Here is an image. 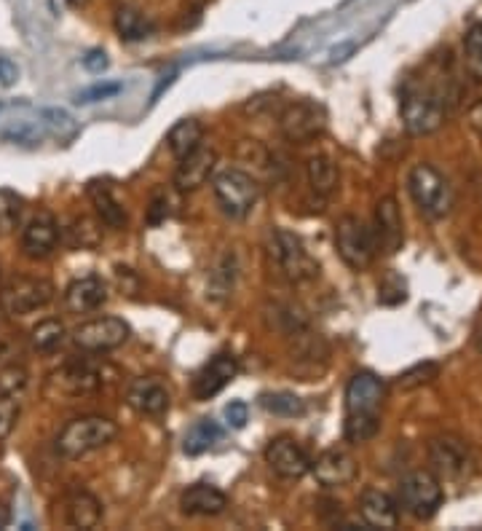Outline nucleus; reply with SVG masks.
Segmentation results:
<instances>
[{
	"instance_id": "obj_1",
	"label": "nucleus",
	"mask_w": 482,
	"mask_h": 531,
	"mask_svg": "<svg viewBox=\"0 0 482 531\" xmlns=\"http://www.w3.org/2000/svg\"><path fill=\"white\" fill-rule=\"evenodd\" d=\"M386 400V384L375 373L359 371L351 376L346 387V424L343 435L349 443L359 446L375 438L381 430V408Z\"/></svg>"
},
{
	"instance_id": "obj_2",
	"label": "nucleus",
	"mask_w": 482,
	"mask_h": 531,
	"mask_svg": "<svg viewBox=\"0 0 482 531\" xmlns=\"http://www.w3.org/2000/svg\"><path fill=\"white\" fill-rule=\"evenodd\" d=\"M448 116V78L445 84L418 81L405 89L402 97V121L410 135H429Z\"/></svg>"
},
{
	"instance_id": "obj_3",
	"label": "nucleus",
	"mask_w": 482,
	"mask_h": 531,
	"mask_svg": "<svg viewBox=\"0 0 482 531\" xmlns=\"http://www.w3.org/2000/svg\"><path fill=\"white\" fill-rule=\"evenodd\" d=\"M116 435V422H110L108 416H81V419H73L62 427V432L57 435V451L65 459H81V456L113 443Z\"/></svg>"
},
{
	"instance_id": "obj_4",
	"label": "nucleus",
	"mask_w": 482,
	"mask_h": 531,
	"mask_svg": "<svg viewBox=\"0 0 482 531\" xmlns=\"http://www.w3.org/2000/svg\"><path fill=\"white\" fill-rule=\"evenodd\" d=\"M268 261L274 263L282 277L290 282H308L319 274V263L308 255L306 245L298 234L287 228H271L266 239Z\"/></svg>"
},
{
	"instance_id": "obj_5",
	"label": "nucleus",
	"mask_w": 482,
	"mask_h": 531,
	"mask_svg": "<svg viewBox=\"0 0 482 531\" xmlns=\"http://www.w3.org/2000/svg\"><path fill=\"white\" fill-rule=\"evenodd\" d=\"M408 191L426 218L440 220L453 210V188H450L448 177L432 164H416L410 169Z\"/></svg>"
},
{
	"instance_id": "obj_6",
	"label": "nucleus",
	"mask_w": 482,
	"mask_h": 531,
	"mask_svg": "<svg viewBox=\"0 0 482 531\" xmlns=\"http://www.w3.org/2000/svg\"><path fill=\"white\" fill-rule=\"evenodd\" d=\"M426 454H429L432 472L440 481H466L474 472V464H477L472 446L464 438L450 435V432L429 440Z\"/></svg>"
},
{
	"instance_id": "obj_7",
	"label": "nucleus",
	"mask_w": 482,
	"mask_h": 531,
	"mask_svg": "<svg viewBox=\"0 0 482 531\" xmlns=\"http://www.w3.org/2000/svg\"><path fill=\"white\" fill-rule=\"evenodd\" d=\"M445 502V494H442V481L434 475V472L416 470L405 475L399 481L397 491V505L410 513L418 521H429L437 515V510Z\"/></svg>"
},
{
	"instance_id": "obj_8",
	"label": "nucleus",
	"mask_w": 482,
	"mask_h": 531,
	"mask_svg": "<svg viewBox=\"0 0 482 531\" xmlns=\"http://www.w3.org/2000/svg\"><path fill=\"white\" fill-rule=\"evenodd\" d=\"M215 196L220 202V210L228 215V218H247L255 204L260 199V186L258 180L241 169H223L220 175L215 177Z\"/></svg>"
},
{
	"instance_id": "obj_9",
	"label": "nucleus",
	"mask_w": 482,
	"mask_h": 531,
	"mask_svg": "<svg viewBox=\"0 0 482 531\" xmlns=\"http://www.w3.org/2000/svg\"><path fill=\"white\" fill-rule=\"evenodd\" d=\"M54 285L43 277H14L0 287V309L9 317H25L54 301Z\"/></svg>"
},
{
	"instance_id": "obj_10",
	"label": "nucleus",
	"mask_w": 482,
	"mask_h": 531,
	"mask_svg": "<svg viewBox=\"0 0 482 531\" xmlns=\"http://www.w3.org/2000/svg\"><path fill=\"white\" fill-rule=\"evenodd\" d=\"M335 247L338 255L343 258V263L354 271H365L375 258V239L373 228H367L365 223L354 215L338 220L335 226Z\"/></svg>"
},
{
	"instance_id": "obj_11",
	"label": "nucleus",
	"mask_w": 482,
	"mask_h": 531,
	"mask_svg": "<svg viewBox=\"0 0 482 531\" xmlns=\"http://www.w3.org/2000/svg\"><path fill=\"white\" fill-rule=\"evenodd\" d=\"M327 110L314 100H298L287 105L279 116V132L290 143H308L325 132Z\"/></svg>"
},
{
	"instance_id": "obj_12",
	"label": "nucleus",
	"mask_w": 482,
	"mask_h": 531,
	"mask_svg": "<svg viewBox=\"0 0 482 531\" xmlns=\"http://www.w3.org/2000/svg\"><path fill=\"white\" fill-rule=\"evenodd\" d=\"M129 338V325L118 317H97L73 330V344L81 352H110L126 344Z\"/></svg>"
},
{
	"instance_id": "obj_13",
	"label": "nucleus",
	"mask_w": 482,
	"mask_h": 531,
	"mask_svg": "<svg viewBox=\"0 0 482 531\" xmlns=\"http://www.w3.org/2000/svg\"><path fill=\"white\" fill-rule=\"evenodd\" d=\"M266 464L282 481H300L306 472H311V456L290 435H279L268 443Z\"/></svg>"
},
{
	"instance_id": "obj_14",
	"label": "nucleus",
	"mask_w": 482,
	"mask_h": 531,
	"mask_svg": "<svg viewBox=\"0 0 482 531\" xmlns=\"http://www.w3.org/2000/svg\"><path fill=\"white\" fill-rule=\"evenodd\" d=\"M375 250L383 255H394L405 245V226H402V215H399L397 199L383 196L381 202L375 204V228H373Z\"/></svg>"
},
{
	"instance_id": "obj_15",
	"label": "nucleus",
	"mask_w": 482,
	"mask_h": 531,
	"mask_svg": "<svg viewBox=\"0 0 482 531\" xmlns=\"http://www.w3.org/2000/svg\"><path fill=\"white\" fill-rule=\"evenodd\" d=\"M239 373V360L228 352L215 354L193 379V395L196 400H212L215 395H220Z\"/></svg>"
},
{
	"instance_id": "obj_16",
	"label": "nucleus",
	"mask_w": 482,
	"mask_h": 531,
	"mask_svg": "<svg viewBox=\"0 0 482 531\" xmlns=\"http://www.w3.org/2000/svg\"><path fill=\"white\" fill-rule=\"evenodd\" d=\"M126 403H129L132 411L140 413V416L158 419V416H164V413L169 411L172 395H169L164 381L148 376V379H137L129 384V389H126Z\"/></svg>"
},
{
	"instance_id": "obj_17",
	"label": "nucleus",
	"mask_w": 482,
	"mask_h": 531,
	"mask_svg": "<svg viewBox=\"0 0 482 531\" xmlns=\"http://www.w3.org/2000/svg\"><path fill=\"white\" fill-rule=\"evenodd\" d=\"M311 470H314L316 481L322 483L325 489L349 486V483L357 481L359 475L357 459H354L349 451H343V448H330V451H325L316 462H311Z\"/></svg>"
},
{
	"instance_id": "obj_18",
	"label": "nucleus",
	"mask_w": 482,
	"mask_h": 531,
	"mask_svg": "<svg viewBox=\"0 0 482 531\" xmlns=\"http://www.w3.org/2000/svg\"><path fill=\"white\" fill-rule=\"evenodd\" d=\"M102 384L100 373L94 371L89 363H67L59 371L51 373L49 389L65 397H84L97 392Z\"/></svg>"
},
{
	"instance_id": "obj_19",
	"label": "nucleus",
	"mask_w": 482,
	"mask_h": 531,
	"mask_svg": "<svg viewBox=\"0 0 482 531\" xmlns=\"http://www.w3.org/2000/svg\"><path fill=\"white\" fill-rule=\"evenodd\" d=\"M57 242L59 226L54 215H49V212H38L35 218H30L25 231H22V250H25L27 258H33V261L49 258V255L54 253Z\"/></svg>"
},
{
	"instance_id": "obj_20",
	"label": "nucleus",
	"mask_w": 482,
	"mask_h": 531,
	"mask_svg": "<svg viewBox=\"0 0 482 531\" xmlns=\"http://www.w3.org/2000/svg\"><path fill=\"white\" fill-rule=\"evenodd\" d=\"M215 164H217L215 148H207V145H199L196 151L183 156L175 172L177 191L188 194V191H196V188L204 186L209 180V175H212Z\"/></svg>"
},
{
	"instance_id": "obj_21",
	"label": "nucleus",
	"mask_w": 482,
	"mask_h": 531,
	"mask_svg": "<svg viewBox=\"0 0 482 531\" xmlns=\"http://www.w3.org/2000/svg\"><path fill=\"white\" fill-rule=\"evenodd\" d=\"M359 515L367 529H397L399 505L381 489H367L359 497Z\"/></svg>"
},
{
	"instance_id": "obj_22",
	"label": "nucleus",
	"mask_w": 482,
	"mask_h": 531,
	"mask_svg": "<svg viewBox=\"0 0 482 531\" xmlns=\"http://www.w3.org/2000/svg\"><path fill=\"white\" fill-rule=\"evenodd\" d=\"M105 301H108V287H105V282H102L100 277H94V274L75 279L73 285L65 290V304L73 314L97 312Z\"/></svg>"
},
{
	"instance_id": "obj_23",
	"label": "nucleus",
	"mask_w": 482,
	"mask_h": 531,
	"mask_svg": "<svg viewBox=\"0 0 482 531\" xmlns=\"http://www.w3.org/2000/svg\"><path fill=\"white\" fill-rule=\"evenodd\" d=\"M180 507H183L185 515H204V518H209V515L225 513L228 497L215 486H209V483H193V486L183 491Z\"/></svg>"
},
{
	"instance_id": "obj_24",
	"label": "nucleus",
	"mask_w": 482,
	"mask_h": 531,
	"mask_svg": "<svg viewBox=\"0 0 482 531\" xmlns=\"http://www.w3.org/2000/svg\"><path fill=\"white\" fill-rule=\"evenodd\" d=\"M86 194L92 199L94 210H97V218H100L105 226L108 228L129 226V215H126L124 204L118 202L108 180H92V183L86 186Z\"/></svg>"
},
{
	"instance_id": "obj_25",
	"label": "nucleus",
	"mask_w": 482,
	"mask_h": 531,
	"mask_svg": "<svg viewBox=\"0 0 482 531\" xmlns=\"http://www.w3.org/2000/svg\"><path fill=\"white\" fill-rule=\"evenodd\" d=\"M102 521V505L89 491H73L65 499V523L73 529H97Z\"/></svg>"
},
{
	"instance_id": "obj_26",
	"label": "nucleus",
	"mask_w": 482,
	"mask_h": 531,
	"mask_svg": "<svg viewBox=\"0 0 482 531\" xmlns=\"http://www.w3.org/2000/svg\"><path fill=\"white\" fill-rule=\"evenodd\" d=\"M113 25H116V33L121 35L124 41H145V38L156 33L153 19L145 17V14H142L140 9H134V6H118Z\"/></svg>"
},
{
	"instance_id": "obj_27",
	"label": "nucleus",
	"mask_w": 482,
	"mask_h": 531,
	"mask_svg": "<svg viewBox=\"0 0 482 531\" xmlns=\"http://www.w3.org/2000/svg\"><path fill=\"white\" fill-rule=\"evenodd\" d=\"M201 140H204V127H201L196 118H183V121H177L167 135L169 151H172V156H175L177 161L183 159V156H188L191 151H196L201 145Z\"/></svg>"
},
{
	"instance_id": "obj_28",
	"label": "nucleus",
	"mask_w": 482,
	"mask_h": 531,
	"mask_svg": "<svg viewBox=\"0 0 482 531\" xmlns=\"http://www.w3.org/2000/svg\"><path fill=\"white\" fill-rule=\"evenodd\" d=\"M308 183L319 196H330L338 186V169L327 156H311L306 164Z\"/></svg>"
},
{
	"instance_id": "obj_29",
	"label": "nucleus",
	"mask_w": 482,
	"mask_h": 531,
	"mask_svg": "<svg viewBox=\"0 0 482 531\" xmlns=\"http://www.w3.org/2000/svg\"><path fill=\"white\" fill-rule=\"evenodd\" d=\"M220 438H223L220 424L212 422V419H201V422L193 424L191 430H188V435H185L183 451L188 456H199V454H204V451H209V448L215 446Z\"/></svg>"
},
{
	"instance_id": "obj_30",
	"label": "nucleus",
	"mask_w": 482,
	"mask_h": 531,
	"mask_svg": "<svg viewBox=\"0 0 482 531\" xmlns=\"http://www.w3.org/2000/svg\"><path fill=\"white\" fill-rule=\"evenodd\" d=\"M102 242L100 226L92 218H75L65 228V245L73 250H94Z\"/></svg>"
},
{
	"instance_id": "obj_31",
	"label": "nucleus",
	"mask_w": 482,
	"mask_h": 531,
	"mask_svg": "<svg viewBox=\"0 0 482 531\" xmlns=\"http://www.w3.org/2000/svg\"><path fill=\"white\" fill-rule=\"evenodd\" d=\"M65 341V325L59 320H43L38 322L30 333V344H33L35 352L51 354L57 352L59 346Z\"/></svg>"
},
{
	"instance_id": "obj_32",
	"label": "nucleus",
	"mask_w": 482,
	"mask_h": 531,
	"mask_svg": "<svg viewBox=\"0 0 482 531\" xmlns=\"http://www.w3.org/2000/svg\"><path fill=\"white\" fill-rule=\"evenodd\" d=\"M260 405H263L268 413L287 416V419H295V416H303V413H306V403H303L298 395H292V392H268V395L260 397Z\"/></svg>"
},
{
	"instance_id": "obj_33",
	"label": "nucleus",
	"mask_w": 482,
	"mask_h": 531,
	"mask_svg": "<svg viewBox=\"0 0 482 531\" xmlns=\"http://www.w3.org/2000/svg\"><path fill=\"white\" fill-rule=\"evenodd\" d=\"M22 210H25L22 196L9 191V188H0V236H9L17 231Z\"/></svg>"
},
{
	"instance_id": "obj_34",
	"label": "nucleus",
	"mask_w": 482,
	"mask_h": 531,
	"mask_svg": "<svg viewBox=\"0 0 482 531\" xmlns=\"http://www.w3.org/2000/svg\"><path fill=\"white\" fill-rule=\"evenodd\" d=\"M464 62L466 73L474 78V81H482V22L474 25L469 30L464 41Z\"/></svg>"
},
{
	"instance_id": "obj_35",
	"label": "nucleus",
	"mask_w": 482,
	"mask_h": 531,
	"mask_svg": "<svg viewBox=\"0 0 482 531\" xmlns=\"http://www.w3.org/2000/svg\"><path fill=\"white\" fill-rule=\"evenodd\" d=\"M440 376V368L434 363H424V365H416V368H410L408 373H402L397 379V384L402 389H416V387H424V384H429V381H434Z\"/></svg>"
},
{
	"instance_id": "obj_36",
	"label": "nucleus",
	"mask_w": 482,
	"mask_h": 531,
	"mask_svg": "<svg viewBox=\"0 0 482 531\" xmlns=\"http://www.w3.org/2000/svg\"><path fill=\"white\" fill-rule=\"evenodd\" d=\"M27 389V371L19 365H11L6 371H0V395L22 397Z\"/></svg>"
},
{
	"instance_id": "obj_37",
	"label": "nucleus",
	"mask_w": 482,
	"mask_h": 531,
	"mask_svg": "<svg viewBox=\"0 0 482 531\" xmlns=\"http://www.w3.org/2000/svg\"><path fill=\"white\" fill-rule=\"evenodd\" d=\"M3 137L19 145H38L43 140V129L38 127V124H30V121H19V124L6 129Z\"/></svg>"
},
{
	"instance_id": "obj_38",
	"label": "nucleus",
	"mask_w": 482,
	"mask_h": 531,
	"mask_svg": "<svg viewBox=\"0 0 482 531\" xmlns=\"http://www.w3.org/2000/svg\"><path fill=\"white\" fill-rule=\"evenodd\" d=\"M19 416V397L0 395V440H6L14 430Z\"/></svg>"
},
{
	"instance_id": "obj_39",
	"label": "nucleus",
	"mask_w": 482,
	"mask_h": 531,
	"mask_svg": "<svg viewBox=\"0 0 482 531\" xmlns=\"http://www.w3.org/2000/svg\"><path fill=\"white\" fill-rule=\"evenodd\" d=\"M118 92H124V84H97L92 86V89H86V92H81L78 97H75V102L78 105H92V102H100V100H110V97H116Z\"/></svg>"
},
{
	"instance_id": "obj_40",
	"label": "nucleus",
	"mask_w": 482,
	"mask_h": 531,
	"mask_svg": "<svg viewBox=\"0 0 482 531\" xmlns=\"http://www.w3.org/2000/svg\"><path fill=\"white\" fill-rule=\"evenodd\" d=\"M169 194L167 188H156L153 191V199H150V212H148V223H161V220L169 218Z\"/></svg>"
},
{
	"instance_id": "obj_41",
	"label": "nucleus",
	"mask_w": 482,
	"mask_h": 531,
	"mask_svg": "<svg viewBox=\"0 0 482 531\" xmlns=\"http://www.w3.org/2000/svg\"><path fill=\"white\" fill-rule=\"evenodd\" d=\"M247 416H250L247 403L231 400V403L225 405V422H228V427H233V430H241V427L247 424Z\"/></svg>"
},
{
	"instance_id": "obj_42",
	"label": "nucleus",
	"mask_w": 482,
	"mask_h": 531,
	"mask_svg": "<svg viewBox=\"0 0 482 531\" xmlns=\"http://www.w3.org/2000/svg\"><path fill=\"white\" fill-rule=\"evenodd\" d=\"M108 65H110L108 54L100 49L89 51V54L84 57V68L89 70V73H102V70H108Z\"/></svg>"
},
{
	"instance_id": "obj_43",
	"label": "nucleus",
	"mask_w": 482,
	"mask_h": 531,
	"mask_svg": "<svg viewBox=\"0 0 482 531\" xmlns=\"http://www.w3.org/2000/svg\"><path fill=\"white\" fill-rule=\"evenodd\" d=\"M19 78V68L11 62V59L0 57V84L11 86Z\"/></svg>"
},
{
	"instance_id": "obj_44",
	"label": "nucleus",
	"mask_w": 482,
	"mask_h": 531,
	"mask_svg": "<svg viewBox=\"0 0 482 531\" xmlns=\"http://www.w3.org/2000/svg\"><path fill=\"white\" fill-rule=\"evenodd\" d=\"M472 124H474V129H477V132H480V135H482V102H477V105H474V110H472Z\"/></svg>"
},
{
	"instance_id": "obj_45",
	"label": "nucleus",
	"mask_w": 482,
	"mask_h": 531,
	"mask_svg": "<svg viewBox=\"0 0 482 531\" xmlns=\"http://www.w3.org/2000/svg\"><path fill=\"white\" fill-rule=\"evenodd\" d=\"M11 521V515H9V510H6V507L0 505V529H3V526H6V523Z\"/></svg>"
},
{
	"instance_id": "obj_46",
	"label": "nucleus",
	"mask_w": 482,
	"mask_h": 531,
	"mask_svg": "<svg viewBox=\"0 0 482 531\" xmlns=\"http://www.w3.org/2000/svg\"><path fill=\"white\" fill-rule=\"evenodd\" d=\"M0 354H3V344H0Z\"/></svg>"
}]
</instances>
